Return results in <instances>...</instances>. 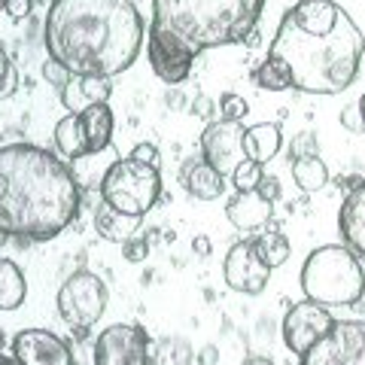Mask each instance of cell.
Here are the masks:
<instances>
[{
    "instance_id": "cell-3",
    "label": "cell",
    "mask_w": 365,
    "mask_h": 365,
    "mask_svg": "<svg viewBox=\"0 0 365 365\" xmlns=\"http://www.w3.org/2000/svg\"><path fill=\"white\" fill-rule=\"evenodd\" d=\"M79 182L55 153L34 143L0 146V235L52 241L79 213Z\"/></svg>"
},
{
    "instance_id": "cell-19",
    "label": "cell",
    "mask_w": 365,
    "mask_h": 365,
    "mask_svg": "<svg viewBox=\"0 0 365 365\" xmlns=\"http://www.w3.org/2000/svg\"><path fill=\"white\" fill-rule=\"evenodd\" d=\"M280 146H283V134H280V125H274V122L250 125L244 134V155L259 165L271 162V158L280 153Z\"/></svg>"
},
{
    "instance_id": "cell-34",
    "label": "cell",
    "mask_w": 365,
    "mask_h": 365,
    "mask_svg": "<svg viewBox=\"0 0 365 365\" xmlns=\"http://www.w3.org/2000/svg\"><path fill=\"white\" fill-rule=\"evenodd\" d=\"M259 195H265L268 201H277V198H280V180L274 177V174L262 177V182H259Z\"/></svg>"
},
{
    "instance_id": "cell-41",
    "label": "cell",
    "mask_w": 365,
    "mask_h": 365,
    "mask_svg": "<svg viewBox=\"0 0 365 365\" xmlns=\"http://www.w3.org/2000/svg\"><path fill=\"white\" fill-rule=\"evenodd\" d=\"M34 4H49V6H52V4H55V0H34Z\"/></svg>"
},
{
    "instance_id": "cell-5",
    "label": "cell",
    "mask_w": 365,
    "mask_h": 365,
    "mask_svg": "<svg viewBox=\"0 0 365 365\" xmlns=\"http://www.w3.org/2000/svg\"><path fill=\"white\" fill-rule=\"evenodd\" d=\"M302 292L323 307H350L365 295V271L347 244L317 247L302 265Z\"/></svg>"
},
{
    "instance_id": "cell-4",
    "label": "cell",
    "mask_w": 365,
    "mask_h": 365,
    "mask_svg": "<svg viewBox=\"0 0 365 365\" xmlns=\"http://www.w3.org/2000/svg\"><path fill=\"white\" fill-rule=\"evenodd\" d=\"M265 0H153L146 58L168 86L189 79L201 52L244 43L256 31Z\"/></svg>"
},
{
    "instance_id": "cell-28",
    "label": "cell",
    "mask_w": 365,
    "mask_h": 365,
    "mask_svg": "<svg viewBox=\"0 0 365 365\" xmlns=\"http://www.w3.org/2000/svg\"><path fill=\"white\" fill-rule=\"evenodd\" d=\"M16 88H19V71H16V64L9 61V55L0 49V101L9 98Z\"/></svg>"
},
{
    "instance_id": "cell-1",
    "label": "cell",
    "mask_w": 365,
    "mask_h": 365,
    "mask_svg": "<svg viewBox=\"0 0 365 365\" xmlns=\"http://www.w3.org/2000/svg\"><path fill=\"white\" fill-rule=\"evenodd\" d=\"M365 37L335 0H299L280 19L268 58L280 61L289 86L304 95H341L359 76Z\"/></svg>"
},
{
    "instance_id": "cell-21",
    "label": "cell",
    "mask_w": 365,
    "mask_h": 365,
    "mask_svg": "<svg viewBox=\"0 0 365 365\" xmlns=\"http://www.w3.org/2000/svg\"><path fill=\"white\" fill-rule=\"evenodd\" d=\"M55 146L64 158H83V155H91L88 150V137H86V128H83V119L76 113H67V116L55 125Z\"/></svg>"
},
{
    "instance_id": "cell-2",
    "label": "cell",
    "mask_w": 365,
    "mask_h": 365,
    "mask_svg": "<svg viewBox=\"0 0 365 365\" xmlns=\"http://www.w3.org/2000/svg\"><path fill=\"white\" fill-rule=\"evenodd\" d=\"M143 16L131 0H55L43 43L52 61L83 76H116L143 49Z\"/></svg>"
},
{
    "instance_id": "cell-17",
    "label": "cell",
    "mask_w": 365,
    "mask_h": 365,
    "mask_svg": "<svg viewBox=\"0 0 365 365\" xmlns=\"http://www.w3.org/2000/svg\"><path fill=\"white\" fill-rule=\"evenodd\" d=\"M180 182H182V189L198 201H216L228 186L225 177L213 165L204 162V158H189V162L182 165Z\"/></svg>"
},
{
    "instance_id": "cell-42",
    "label": "cell",
    "mask_w": 365,
    "mask_h": 365,
    "mask_svg": "<svg viewBox=\"0 0 365 365\" xmlns=\"http://www.w3.org/2000/svg\"><path fill=\"white\" fill-rule=\"evenodd\" d=\"M4 6H6V0H0V9H4Z\"/></svg>"
},
{
    "instance_id": "cell-16",
    "label": "cell",
    "mask_w": 365,
    "mask_h": 365,
    "mask_svg": "<svg viewBox=\"0 0 365 365\" xmlns=\"http://www.w3.org/2000/svg\"><path fill=\"white\" fill-rule=\"evenodd\" d=\"M338 228H341L344 244L356 256L365 259V182H359V186L344 198V204H341Z\"/></svg>"
},
{
    "instance_id": "cell-31",
    "label": "cell",
    "mask_w": 365,
    "mask_h": 365,
    "mask_svg": "<svg viewBox=\"0 0 365 365\" xmlns=\"http://www.w3.org/2000/svg\"><path fill=\"white\" fill-rule=\"evenodd\" d=\"M43 76L49 79V83L61 91V88L67 86V79H71V71H67V67H61L58 61H52V58H49V61L43 64Z\"/></svg>"
},
{
    "instance_id": "cell-22",
    "label": "cell",
    "mask_w": 365,
    "mask_h": 365,
    "mask_svg": "<svg viewBox=\"0 0 365 365\" xmlns=\"http://www.w3.org/2000/svg\"><path fill=\"white\" fill-rule=\"evenodd\" d=\"M28 283L13 259H0V311H16L25 304Z\"/></svg>"
},
{
    "instance_id": "cell-40",
    "label": "cell",
    "mask_w": 365,
    "mask_h": 365,
    "mask_svg": "<svg viewBox=\"0 0 365 365\" xmlns=\"http://www.w3.org/2000/svg\"><path fill=\"white\" fill-rule=\"evenodd\" d=\"M356 104H359V113H362V119H365V91H362V98L356 101Z\"/></svg>"
},
{
    "instance_id": "cell-25",
    "label": "cell",
    "mask_w": 365,
    "mask_h": 365,
    "mask_svg": "<svg viewBox=\"0 0 365 365\" xmlns=\"http://www.w3.org/2000/svg\"><path fill=\"white\" fill-rule=\"evenodd\" d=\"M253 79H256V86H259V88H268V91L292 88L287 71H283V64H280V61H274V58H265V61H262V64L256 67Z\"/></svg>"
},
{
    "instance_id": "cell-26",
    "label": "cell",
    "mask_w": 365,
    "mask_h": 365,
    "mask_svg": "<svg viewBox=\"0 0 365 365\" xmlns=\"http://www.w3.org/2000/svg\"><path fill=\"white\" fill-rule=\"evenodd\" d=\"M262 177H265L262 174V165L253 162V158H244V162L232 170V186L237 192H253V189H259Z\"/></svg>"
},
{
    "instance_id": "cell-8",
    "label": "cell",
    "mask_w": 365,
    "mask_h": 365,
    "mask_svg": "<svg viewBox=\"0 0 365 365\" xmlns=\"http://www.w3.org/2000/svg\"><path fill=\"white\" fill-rule=\"evenodd\" d=\"M302 365H365V319H335L302 356Z\"/></svg>"
},
{
    "instance_id": "cell-35",
    "label": "cell",
    "mask_w": 365,
    "mask_h": 365,
    "mask_svg": "<svg viewBox=\"0 0 365 365\" xmlns=\"http://www.w3.org/2000/svg\"><path fill=\"white\" fill-rule=\"evenodd\" d=\"M31 6H34V0H6L4 13H9L13 19H28L31 16Z\"/></svg>"
},
{
    "instance_id": "cell-11",
    "label": "cell",
    "mask_w": 365,
    "mask_h": 365,
    "mask_svg": "<svg viewBox=\"0 0 365 365\" xmlns=\"http://www.w3.org/2000/svg\"><path fill=\"white\" fill-rule=\"evenodd\" d=\"M244 134H247V128L241 122H225V119L207 122V128L201 131L204 162L213 165L222 177H232V170L247 158L244 155Z\"/></svg>"
},
{
    "instance_id": "cell-13",
    "label": "cell",
    "mask_w": 365,
    "mask_h": 365,
    "mask_svg": "<svg viewBox=\"0 0 365 365\" xmlns=\"http://www.w3.org/2000/svg\"><path fill=\"white\" fill-rule=\"evenodd\" d=\"M13 356L19 365H73L67 341L49 329H21L13 338Z\"/></svg>"
},
{
    "instance_id": "cell-37",
    "label": "cell",
    "mask_w": 365,
    "mask_h": 365,
    "mask_svg": "<svg viewBox=\"0 0 365 365\" xmlns=\"http://www.w3.org/2000/svg\"><path fill=\"white\" fill-rule=\"evenodd\" d=\"M192 250H195V256H201V259H207L210 256V250H213V244H210V237H204V235H198L195 241H192Z\"/></svg>"
},
{
    "instance_id": "cell-30",
    "label": "cell",
    "mask_w": 365,
    "mask_h": 365,
    "mask_svg": "<svg viewBox=\"0 0 365 365\" xmlns=\"http://www.w3.org/2000/svg\"><path fill=\"white\" fill-rule=\"evenodd\" d=\"M341 125H344L350 134H362L365 131V119L359 113V104H347L344 110H341Z\"/></svg>"
},
{
    "instance_id": "cell-24",
    "label": "cell",
    "mask_w": 365,
    "mask_h": 365,
    "mask_svg": "<svg viewBox=\"0 0 365 365\" xmlns=\"http://www.w3.org/2000/svg\"><path fill=\"white\" fill-rule=\"evenodd\" d=\"M256 250H259V256L268 262V268H280V265H287V259L292 253V247L287 241V235H280V232H265V235H259L256 237Z\"/></svg>"
},
{
    "instance_id": "cell-23",
    "label": "cell",
    "mask_w": 365,
    "mask_h": 365,
    "mask_svg": "<svg viewBox=\"0 0 365 365\" xmlns=\"http://www.w3.org/2000/svg\"><path fill=\"white\" fill-rule=\"evenodd\" d=\"M292 180L302 192H319L329 182V168L319 155H302L292 158Z\"/></svg>"
},
{
    "instance_id": "cell-32",
    "label": "cell",
    "mask_w": 365,
    "mask_h": 365,
    "mask_svg": "<svg viewBox=\"0 0 365 365\" xmlns=\"http://www.w3.org/2000/svg\"><path fill=\"white\" fill-rule=\"evenodd\" d=\"M128 158H134V162H143V165H150V168H158V150H155V143H137Z\"/></svg>"
},
{
    "instance_id": "cell-33",
    "label": "cell",
    "mask_w": 365,
    "mask_h": 365,
    "mask_svg": "<svg viewBox=\"0 0 365 365\" xmlns=\"http://www.w3.org/2000/svg\"><path fill=\"white\" fill-rule=\"evenodd\" d=\"M302 155H317V140L311 134L295 137L292 146H289V158H302Z\"/></svg>"
},
{
    "instance_id": "cell-10",
    "label": "cell",
    "mask_w": 365,
    "mask_h": 365,
    "mask_svg": "<svg viewBox=\"0 0 365 365\" xmlns=\"http://www.w3.org/2000/svg\"><path fill=\"white\" fill-rule=\"evenodd\" d=\"M332 326H335V317L329 314V307L304 299L299 304H292L287 311V317H283V344H287L292 353L304 356L319 338L329 335Z\"/></svg>"
},
{
    "instance_id": "cell-29",
    "label": "cell",
    "mask_w": 365,
    "mask_h": 365,
    "mask_svg": "<svg viewBox=\"0 0 365 365\" xmlns=\"http://www.w3.org/2000/svg\"><path fill=\"white\" fill-rule=\"evenodd\" d=\"M122 256L128 259V262H143L146 256H150V241L146 237H131V241H125L122 244Z\"/></svg>"
},
{
    "instance_id": "cell-14",
    "label": "cell",
    "mask_w": 365,
    "mask_h": 365,
    "mask_svg": "<svg viewBox=\"0 0 365 365\" xmlns=\"http://www.w3.org/2000/svg\"><path fill=\"white\" fill-rule=\"evenodd\" d=\"M113 95V86L107 76H83V73H71L67 86L61 88V104L71 113H83L95 104H107Z\"/></svg>"
},
{
    "instance_id": "cell-6",
    "label": "cell",
    "mask_w": 365,
    "mask_h": 365,
    "mask_svg": "<svg viewBox=\"0 0 365 365\" xmlns=\"http://www.w3.org/2000/svg\"><path fill=\"white\" fill-rule=\"evenodd\" d=\"M158 195H162V177L158 168H150L134 158H119L107 168L104 180H101V201L116 207L128 216H146Z\"/></svg>"
},
{
    "instance_id": "cell-18",
    "label": "cell",
    "mask_w": 365,
    "mask_h": 365,
    "mask_svg": "<svg viewBox=\"0 0 365 365\" xmlns=\"http://www.w3.org/2000/svg\"><path fill=\"white\" fill-rule=\"evenodd\" d=\"M140 220L143 216H128L116 207H110L107 201H101L95 210V232H98V237H104L110 244H125V241H131L134 232L140 228Z\"/></svg>"
},
{
    "instance_id": "cell-36",
    "label": "cell",
    "mask_w": 365,
    "mask_h": 365,
    "mask_svg": "<svg viewBox=\"0 0 365 365\" xmlns=\"http://www.w3.org/2000/svg\"><path fill=\"white\" fill-rule=\"evenodd\" d=\"M192 113H195V116H201V119H207V122H213V101H210L207 95L195 98V104H192Z\"/></svg>"
},
{
    "instance_id": "cell-9",
    "label": "cell",
    "mask_w": 365,
    "mask_h": 365,
    "mask_svg": "<svg viewBox=\"0 0 365 365\" xmlns=\"http://www.w3.org/2000/svg\"><path fill=\"white\" fill-rule=\"evenodd\" d=\"M95 365H153V341L143 326L113 323L95 341Z\"/></svg>"
},
{
    "instance_id": "cell-12",
    "label": "cell",
    "mask_w": 365,
    "mask_h": 365,
    "mask_svg": "<svg viewBox=\"0 0 365 365\" xmlns=\"http://www.w3.org/2000/svg\"><path fill=\"white\" fill-rule=\"evenodd\" d=\"M222 277L235 292L244 295H259L265 292L268 280H271V268L268 262L259 256L256 241H237L222 262Z\"/></svg>"
},
{
    "instance_id": "cell-15",
    "label": "cell",
    "mask_w": 365,
    "mask_h": 365,
    "mask_svg": "<svg viewBox=\"0 0 365 365\" xmlns=\"http://www.w3.org/2000/svg\"><path fill=\"white\" fill-rule=\"evenodd\" d=\"M274 213V201H268L265 195H259V189L253 192H237V195L225 204V216L228 222L241 232H256V228L268 225Z\"/></svg>"
},
{
    "instance_id": "cell-7",
    "label": "cell",
    "mask_w": 365,
    "mask_h": 365,
    "mask_svg": "<svg viewBox=\"0 0 365 365\" xmlns=\"http://www.w3.org/2000/svg\"><path fill=\"white\" fill-rule=\"evenodd\" d=\"M55 304H58V314L64 323H71L76 329H88L107 311V287L98 274L76 271L61 283Z\"/></svg>"
},
{
    "instance_id": "cell-38",
    "label": "cell",
    "mask_w": 365,
    "mask_h": 365,
    "mask_svg": "<svg viewBox=\"0 0 365 365\" xmlns=\"http://www.w3.org/2000/svg\"><path fill=\"white\" fill-rule=\"evenodd\" d=\"M244 365H274L268 356H259V353H253V356H247Z\"/></svg>"
},
{
    "instance_id": "cell-39",
    "label": "cell",
    "mask_w": 365,
    "mask_h": 365,
    "mask_svg": "<svg viewBox=\"0 0 365 365\" xmlns=\"http://www.w3.org/2000/svg\"><path fill=\"white\" fill-rule=\"evenodd\" d=\"M0 365H19L16 359H9V356H4V353H0Z\"/></svg>"
},
{
    "instance_id": "cell-20",
    "label": "cell",
    "mask_w": 365,
    "mask_h": 365,
    "mask_svg": "<svg viewBox=\"0 0 365 365\" xmlns=\"http://www.w3.org/2000/svg\"><path fill=\"white\" fill-rule=\"evenodd\" d=\"M79 119H83L91 155L104 153L110 146V140H113V110L107 104H95V107H88V110L79 113Z\"/></svg>"
},
{
    "instance_id": "cell-27",
    "label": "cell",
    "mask_w": 365,
    "mask_h": 365,
    "mask_svg": "<svg viewBox=\"0 0 365 365\" xmlns=\"http://www.w3.org/2000/svg\"><path fill=\"white\" fill-rule=\"evenodd\" d=\"M247 113H250V104L241 95H235V91H225V95L220 98V119H225V122H244Z\"/></svg>"
}]
</instances>
